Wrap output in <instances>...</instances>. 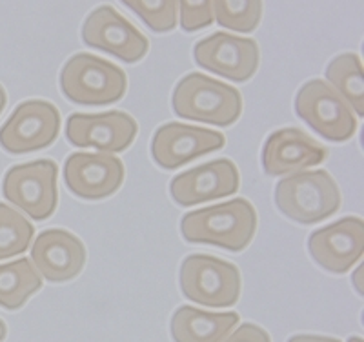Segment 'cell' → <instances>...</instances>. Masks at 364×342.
<instances>
[{
    "mask_svg": "<svg viewBox=\"0 0 364 342\" xmlns=\"http://www.w3.org/2000/svg\"><path fill=\"white\" fill-rule=\"evenodd\" d=\"M171 106L181 119L226 128L239 120L242 97L233 86L203 73H190L175 86Z\"/></svg>",
    "mask_w": 364,
    "mask_h": 342,
    "instance_id": "3",
    "label": "cell"
},
{
    "mask_svg": "<svg viewBox=\"0 0 364 342\" xmlns=\"http://www.w3.org/2000/svg\"><path fill=\"white\" fill-rule=\"evenodd\" d=\"M223 342H272V338H269L268 331L262 330L261 326L245 322L228 335Z\"/></svg>",
    "mask_w": 364,
    "mask_h": 342,
    "instance_id": "25",
    "label": "cell"
},
{
    "mask_svg": "<svg viewBox=\"0 0 364 342\" xmlns=\"http://www.w3.org/2000/svg\"><path fill=\"white\" fill-rule=\"evenodd\" d=\"M35 228L17 210L0 202V260L22 255L33 242Z\"/></svg>",
    "mask_w": 364,
    "mask_h": 342,
    "instance_id": "21",
    "label": "cell"
},
{
    "mask_svg": "<svg viewBox=\"0 0 364 342\" xmlns=\"http://www.w3.org/2000/svg\"><path fill=\"white\" fill-rule=\"evenodd\" d=\"M58 132V107L48 100H28L18 104L0 128V146L11 155H26L53 144Z\"/></svg>",
    "mask_w": 364,
    "mask_h": 342,
    "instance_id": "8",
    "label": "cell"
},
{
    "mask_svg": "<svg viewBox=\"0 0 364 342\" xmlns=\"http://www.w3.org/2000/svg\"><path fill=\"white\" fill-rule=\"evenodd\" d=\"M6 335H8V328H6L4 321L0 319V342L6 341Z\"/></svg>",
    "mask_w": 364,
    "mask_h": 342,
    "instance_id": "29",
    "label": "cell"
},
{
    "mask_svg": "<svg viewBox=\"0 0 364 342\" xmlns=\"http://www.w3.org/2000/svg\"><path fill=\"white\" fill-rule=\"evenodd\" d=\"M57 178L58 166L53 161L17 164L4 175L2 193L31 219L46 220L57 210Z\"/></svg>",
    "mask_w": 364,
    "mask_h": 342,
    "instance_id": "7",
    "label": "cell"
},
{
    "mask_svg": "<svg viewBox=\"0 0 364 342\" xmlns=\"http://www.w3.org/2000/svg\"><path fill=\"white\" fill-rule=\"evenodd\" d=\"M41 288L42 277L26 257L0 266V308L15 311Z\"/></svg>",
    "mask_w": 364,
    "mask_h": 342,
    "instance_id": "19",
    "label": "cell"
},
{
    "mask_svg": "<svg viewBox=\"0 0 364 342\" xmlns=\"http://www.w3.org/2000/svg\"><path fill=\"white\" fill-rule=\"evenodd\" d=\"M155 33H168L177 26V0H120Z\"/></svg>",
    "mask_w": 364,
    "mask_h": 342,
    "instance_id": "23",
    "label": "cell"
},
{
    "mask_svg": "<svg viewBox=\"0 0 364 342\" xmlns=\"http://www.w3.org/2000/svg\"><path fill=\"white\" fill-rule=\"evenodd\" d=\"M326 79L343 97L353 113L364 115V77L363 62L355 53H343L328 64Z\"/></svg>",
    "mask_w": 364,
    "mask_h": 342,
    "instance_id": "20",
    "label": "cell"
},
{
    "mask_svg": "<svg viewBox=\"0 0 364 342\" xmlns=\"http://www.w3.org/2000/svg\"><path fill=\"white\" fill-rule=\"evenodd\" d=\"M37 272L50 282L75 279L86 266V247L79 237L60 228L42 231L31 247Z\"/></svg>",
    "mask_w": 364,
    "mask_h": 342,
    "instance_id": "17",
    "label": "cell"
},
{
    "mask_svg": "<svg viewBox=\"0 0 364 342\" xmlns=\"http://www.w3.org/2000/svg\"><path fill=\"white\" fill-rule=\"evenodd\" d=\"M60 90L75 104L108 106L124 97L128 77L122 68L106 58L77 53L60 71Z\"/></svg>",
    "mask_w": 364,
    "mask_h": 342,
    "instance_id": "4",
    "label": "cell"
},
{
    "mask_svg": "<svg viewBox=\"0 0 364 342\" xmlns=\"http://www.w3.org/2000/svg\"><path fill=\"white\" fill-rule=\"evenodd\" d=\"M226 144L223 133L181 122H168L155 132L151 157L162 169H177Z\"/></svg>",
    "mask_w": 364,
    "mask_h": 342,
    "instance_id": "14",
    "label": "cell"
},
{
    "mask_svg": "<svg viewBox=\"0 0 364 342\" xmlns=\"http://www.w3.org/2000/svg\"><path fill=\"white\" fill-rule=\"evenodd\" d=\"M197 66L220 75L232 82H246L259 70V44L253 38L213 33L200 38L193 48Z\"/></svg>",
    "mask_w": 364,
    "mask_h": 342,
    "instance_id": "10",
    "label": "cell"
},
{
    "mask_svg": "<svg viewBox=\"0 0 364 342\" xmlns=\"http://www.w3.org/2000/svg\"><path fill=\"white\" fill-rule=\"evenodd\" d=\"M295 113L326 141L346 142L357 132V115L326 80H308L299 90Z\"/></svg>",
    "mask_w": 364,
    "mask_h": 342,
    "instance_id": "6",
    "label": "cell"
},
{
    "mask_svg": "<svg viewBox=\"0 0 364 342\" xmlns=\"http://www.w3.org/2000/svg\"><path fill=\"white\" fill-rule=\"evenodd\" d=\"M348 342H363V338H360V337H350V338H348Z\"/></svg>",
    "mask_w": 364,
    "mask_h": 342,
    "instance_id": "30",
    "label": "cell"
},
{
    "mask_svg": "<svg viewBox=\"0 0 364 342\" xmlns=\"http://www.w3.org/2000/svg\"><path fill=\"white\" fill-rule=\"evenodd\" d=\"M341 190L326 169H306L275 186V204L288 219L310 226L326 220L341 208Z\"/></svg>",
    "mask_w": 364,
    "mask_h": 342,
    "instance_id": "2",
    "label": "cell"
},
{
    "mask_svg": "<svg viewBox=\"0 0 364 342\" xmlns=\"http://www.w3.org/2000/svg\"><path fill=\"white\" fill-rule=\"evenodd\" d=\"M239 324V315L210 314L193 306H181L171 317L170 331L175 342H223Z\"/></svg>",
    "mask_w": 364,
    "mask_h": 342,
    "instance_id": "18",
    "label": "cell"
},
{
    "mask_svg": "<svg viewBox=\"0 0 364 342\" xmlns=\"http://www.w3.org/2000/svg\"><path fill=\"white\" fill-rule=\"evenodd\" d=\"M124 177L122 161L109 153H71L64 166L68 190L86 201H102L113 195Z\"/></svg>",
    "mask_w": 364,
    "mask_h": 342,
    "instance_id": "13",
    "label": "cell"
},
{
    "mask_svg": "<svg viewBox=\"0 0 364 342\" xmlns=\"http://www.w3.org/2000/svg\"><path fill=\"white\" fill-rule=\"evenodd\" d=\"M315 262L330 273L350 272L364 252V224L357 217H344L326 228H318L308 239Z\"/></svg>",
    "mask_w": 364,
    "mask_h": 342,
    "instance_id": "12",
    "label": "cell"
},
{
    "mask_svg": "<svg viewBox=\"0 0 364 342\" xmlns=\"http://www.w3.org/2000/svg\"><path fill=\"white\" fill-rule=\"evenodd\" d=\"M288 342H341L333 337H321V335H295Z\"/></svg>",
    "mask_w": 364,
    "mask_h": 342,
    "instance_id": "26",
    "label": "cell"
},
{
    "mask_svg": "<svg viewBox=\"0 0 364 342\" xmlns=\"http://www.w3.org/2000/svg\"><path fill=\"white\" fill-rule=\"evenodd\" d=\"M181 28L188 33L213 24V0H178Z\"/></svg>",
    "mask_w": 364,
    "mask_h": 342,
    "instance_id": "24",
    "label": "cell"
},
{
    "mask_svg": "<svg viewBox=\"0 0 364 342\" xmlns=\"http://www.w3.org/2000/svg\"><path fill=\"white\" fill-rule=\"evenodd\" d=\"M262 18V0H213V21L232 31L252 33Z\"/></svg>",
    "mask_w": 364,
    "mask_h": 342,
    "instance_id": "22",
    "label": "cell"
},
{
    "mask_svg": "<svg viewBox=\"0 0 364 342\" xmlns=\"http://www.w3.org/2000/svg\"><path fill=\"white\" fill-rule=\"evenodd\" d=\"M82 41L90 48L112 53L126 64L142 60L149 50L146 35L112 6H99L87 15L82 26Z\"/></svg>",
    "mask_w": 364,
    "mask_h": 342,
    "instance_id": "9",
    "label": "cell"
},
{
    "mask_svg": "<svg viewBox=\"0 0 364 342\" xmlns=\"http://www.w3.org/2000/svg\"><path fill=\"white\" fill-rule=\"evenodd\" d=\"M6 104H8V97H6L4 87H2V84H0V115H2V112H4Z\"/></svg>",
    "mask_w": 364,
    "mask_h": 342,
    "instance_id": "28",
    "label": "cell"
},
{
    "mask_svg": "<svg viewBox=\"0 0 364 342\" xmlns=\"http://www.w3.org/2000/svg\"><path fill=\"white\" fill-rule=\"evenodd\" d=\"M257 231V211L246 198L190 211L182 217L181 233L190 244H211L239 253L250 246Z\"/></svg>",
    "mask_w": 364,
    "mask_h": 342,
    "instance_id": "1",
    "label": "cell"
},
{
    "mask_svg": "<svg viewBox=\"0 0 364 342\" xmlns=\"http://www.w3.org/2000/svg\"><path fill=\"white\" fill-rule=\"evenodd\" d=\"M239 186L237 166L230 159H217L177 175L170 184V193L177 204L190 208L213 198L232 197Z\"/></svg>",
    "mask_w": 364,
    "mask_h": 342,
    "instance_id": "15",
    "label": "cell"
},
{
    "mask_svg": "<svg viewBox=\"0 0 364 342\" xmlns=\"http://www.w3.org/2000/svg\"><path fill=\"white\" fill-rule=\"evenodd\" d=\"M139 126L124 112L97 115L73 113L66 122V139L77 148H95L102 153H122L133 144Z\"/></svg>",
    "mask_w": 364,
    "mask_h": 342,
    "instance_id": "11",
    "label": "cell"
},
{
    "mask_svg": "<svg viewBox=\"0 0 364 342\" xmlns=\"http://www.w3.org/2000/svg\"><path fill=\"white\" fill-rule=\"evenodd\" d=\"M328 149L297 128H284L272 133L262 148V168L269 177L294 175L323 164Z\"/></svg>",
    "mask_w": 364,
    "mask_h": 342,
    "instance_id": "16",
    "label": "cell"
},
{
    "mask_svg": "<svg viewBox=\"0 0 364 342\" xmlns=\"http://www.w3.org/2000/svg\"><path fill=\"white\" fill-rule=\"evenodd\" d=\"M363 266L357 268V272L353 273V284H355V289L359 292V295H363Z\"/></svg>",
    "mask_w": 364,
    "mask_h": 342,
    "instance_id": "27",
    "label": "cell"
},
{
    "mask_svg": "<svg viewBox=\"0 0 364 342\" xmlns=\"http://www.w3.org/2000/svg\"><path fill=\"white\" fill-rule=\"evenodd\" d=\"M182 295L191 302L208 308H230L240 299V272L235 264L213 255H188L182 260Z\"/></svg>",
    "mask_w": 364,
    "mask_h": 342,
    "instance_id": "5",
    "label": "cell"
}]
</instances>
